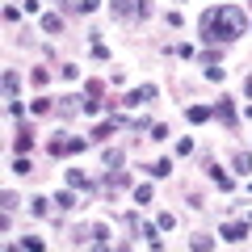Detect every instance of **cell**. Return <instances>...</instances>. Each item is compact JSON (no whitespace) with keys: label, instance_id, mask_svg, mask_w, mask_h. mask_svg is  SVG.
Listing matches in <instances>:
<instances>
[{"label":"cell","instance_id":"cell-1","mask_svg":"<svg viewBox=\"0 0 252 252\" xmlns=\"http://www.w3.org/2000/svg\"><path fill=\"white\" fill-rule=\"evenodd\" d=\"M248 34V21H244L240 9H231V4H223V9H206L202 13V38L206 42H231V38Z\"/></svg>","mask_w":252,"mask_h":252},{"label":"cell","instance_id":"cell-2","mask_svg":"<svg viewBox=\"0 0 252 252\" xmlns=\"http://www.w3.org/2000/svg\"><path fill=\"white\" fill-rule=\"evenodd\" d=\"M152 13V0H114V17H126V21H143Z\"/></svg>","mask_w":252,"mask_h":252},{"label":"cell","instance_id":"cell-3","mask_svg":"<svg viewBox=\"0 0 252 252\" xmlns=\"http://www.w3.org/2000/svg\"><path fill=\"white\" fill-rule=\"evenodd\" d=\"M80 109H84L80 97H59V101H55V114H59V118H76Z\"/></svg>","mask_w":252,"mask_h":252},{"label":"cell","instance_id":"cell-4","mask_svg":"<svg viewBox=\"0 0 252 252\" xmlns=\"http://www.w3.org/2000/svg\"><path fill=\"white\" fill-rule=\"evenodd\" d=\"M130 185H135V181L126 177V172H118V168H109V177H105V193H109V198H114L118 189H130Z\"/></svg>","mask_w":252,"mask_h":252},{"label":"cell","instance_id":"cell-5","mask_svg":"<svg viewBox=\"0 0 252 252\" xmlns=\"http://www.w3.org/2000/svg\"><path fill=\"white\" fill-rule=\"evenodd\" d=\"M215 118L227 126V130H235V105H231L227 97H219V105H215Z\"/></svg>","mask_w":252,"mask_h":252},{"label":"cell","instance_id":"cell-6","mask_svg":"<svg viewBox=\"0 0 252 252\" xmlns=\"http://www.w3.org/2000/svg\"><path fill=\"white\" fill-rule=\"evenodd\" d=\"M147 101H156V89H152V84H143V89H135L130 97H126V105H147Z\"/></svg>","mask_w":252,"mask_h":252},{"label":"cell","instance_id":"cell-7","mask_svg":"<svg viewBox=\"0 0 252 252\" xmlns=\"http://www.w3.org/2000/svg\"><path fill=\"white\" fill-rule=\"evenodd\" d=\"M219 235H223V240H231V244H240L244 235H248V227H244V223H227V227H223Z\"/></svg>","mask_w":252,"mask_h":252},{"label":"cell","instance_id":"cell-8","mask_svg":"<svg viewBox=\"0 0 252 252\" xmlns=\"http://www.w3.org/2000/svg\"><path fill=\"white\" fill-rule=\"evenodd\" d=\"M30 147H34V130H30V126H21V130H17V156H26Z\"/></svg>","mask_w":252,"mask_h":252},{"label":"cell","instance_id":"cell-9","mask_svg":"<svg viewBox=\"0 0 252 252\" xmlns=\"http://www.w3.org/2000/svg\"><path fill=\"white\" fill-rule=\"evenodd\" d=\"M67 185H72V189H84V193L93 189L89 181H84V172H80V168H72V172H67Z\"/></svg>","mask_w":252,"mask_h":252},{"label":"cell","instance_id":"cell-10","mask_svg":"<svg viewBox=\"0 0 252 252\" xmlns=\"http://www.w3.org/2000/svg\"><path fill=\"white\" fill-rule=\"evenodd\" d=\"M231 164H235V172H252V156H248V152H235Z\"/></svg>","mask_w":252,"mask_h":252},{"label":"cell","instance_id":"cell-11","mask_svg":"<svg viewBox=\"0 0 252 252\" xmlns=\"http://www.w3.org/2000/svg\"><path fill=\"white\" fill-rule=\"evenodd\" d=\"M4 101H17V76L4 72Z\"/></svg>","mask_w":252,"mask_h":252},{"label":"cell","instance_id":"cell-12","mask_svg":"<svg viewBox=\"0 0 252 252\" xmlns=\"http://www.w3.org/2000/svg\"><path fill=\"white\" fill-rule=\"evenodd\" d=\"M185 118H189V122H206L210 109H206V105H189V109H185Z\"/></svg>","mask_w":252,"mask_h":252},{"label":"cell","instance_id":"cell-13","mask_svg":"<svg viewBox=\"0 0 252 252\" xmlns=\"http://www.w3.org/2000/svg\"><path fill=\"white\" fill-rule=\"evenodd\" d=\"M89 235H93V244H97V248H105V244H109V231H105V227H89Z\"/></svg>","mask_w":252,"mask_h":252},{"label":"cell","instance_id":"cell-14","mask_svg":"<svg viewBox=\"0 0 252 252\" xmlns=\"http://www.w3.org/2000/svg\"><path fill=\"white\" fill-rule=\"evenodd\" d=\"M55 206H59V210H72V206H76L72 189H63V193H55Z\"/></svg>","mask_w":252,"mask_h":252},{"label":"cell","instance_id":"cell-15","mask_svg":"<svg viewBox=\"0 0 252 252\" xmlns=\"http://www.w3.org/2000/svg\"><path fill=\"white\" fill-rule=\"evenodd\" d=\"M42 30H46V34H59V30H63V21L55 17V13H46V17H42Z\"/></svg>","mask_w":252,"mask_h":252},{"label":"cell","instance_id":"cell-16","mask_svg":"<svg viewBox=\"0 0 252 252\" xmlns=\"http://www.w3.org/2000/svg\"><path fill=\"white\" fill-rule=\"evenodd\" d=\"M206 168H210V177L219 181V189H231V177H227V172H219V168H215V164H210V160H206Z\"/></svg>","mask_w":252,"mask_h":252},{"label":"cell","instance_id":"cell-17","mask_svg":"<svg viewBox=\"0 0 252 252\" xmlns=\"http://www.w3.org/2000/svg\"><path fill=\"white\" fill-rule=\"evenodd\" d=\"M84 93H89V101H101V93H105V84H101V80H89V84H84Z\"/></svg>","mask_w":252,"mask_h":252},{"label":"cell","instance_id":"cell-18","mask_svg":"<svg viewBox=\"0 0 252 252\" xmlns=\"http://www.w3.org/2000/svg\"><path fill=\"white\" fill-rule=\"evenodd\" d=\"M101 160H105V168H122V152H114V147H109Z\"/></svg>","mask_w":252,"mask_h":252},{"label":"cell","instance_id":"cell-19","mask_svg":"<svg viewBox=\"0 0 252 252\" xmlns=\"http://www.w3.org/2000/svg\"><path fill=\"white\" fill-rule=\"evenodd\" d=\"M189 244H193V248H198V252H206V248H215V240H210V235H193V240H189Z\"/></svg>","mask_w":252,"mask_h":252},{"label":"cell","instance_id":"cell-20","mask_svg":"<svg viewBox=\"0 0 252 252\" xmlns=\"http://www.w3.org/2000/svg\"><path fill=\"white\" fill-rule=\"evenodd\" d=\"M168 172H172L168 160H156V164H152V177H168Z\"/></svg>","mask_w":252,"mask_h":252},{"label":"cell","instance_id":"cell-21","mask_svg":"<svg viewBox=\"0 0 252 252\" xmlns=\"http://www.w3.org/2000/svg\"><path fill=\"white\" fill-rule=\"evenodd\" d=\"M135 202H143V206H147V202H152V185H135Z\"/></svg>","mask_w":252,"mask_h":252},{"label":"cell","instance_id":"cell-22","mask_svg":"<svg viewBox=\"0 0 252 252\" xmlns=\"http://www.w3.org/2000/svg\"><path fill=\"white\" fill-rule=\"evenodd\" d=\"M30 80H34V84H38V89H42V84H46V80H51V72H46V67H34V76H30Z\"/></svg>","mask_w":252,"mask_h":252},{"label":"cell","instance_id":"cell-23","mask_svg":"<svg viewBox=\"0 0 252 252\" xmlns=\"http://www.w3.org/2000/svg\"><path fill=\"white\" fill-rule=\"evenodd\" d=\"M51 105H55L51 97H38V101H34V114H51Z\"/></svg>","mask_w":252,"mask_h":252},{"label":"cell","instance_id":"cell-24","mask_svg":"<svg viewBox=\"0 0 252 252\" xmlns=\"http://www.w3.org/2000/svg\"><path fill=\"white\" fill-rule=\"evenodd\" d=\"M30 210H34V215H38V219H42V215H51V206H46V202H42V198H34V202H30Z\"/></svg>","mask_w":252,"mask_h":252},{"label":"cell","instance_id":"cell-25","mask_svg":"<svg viewBox=\"0 0 252 252\" xmlns=\"http://www.w3.org/2000/svg\"><path fill=\"white\" fill-rule=\"evenodd\" d=\"M13 172H17V177H26V172H30V160H26V156H17V160H13Z\"/></svg>","mask_w":252,"mask_h":252},{"label":"cell","instance_id":"cell-26","mask_svg":"<svg viewBox=\"0 0 252 252\" xmlns=\"http://www.w3.org/2000/svg\"><path fill=\"white\" fill-rule=\"evenodd\" d=\"M21 248H30V252H38V248H42V240H38V235H26V240H21Z\"/></svg>","mask_w":252,"mask_h":252}]
</instances>
